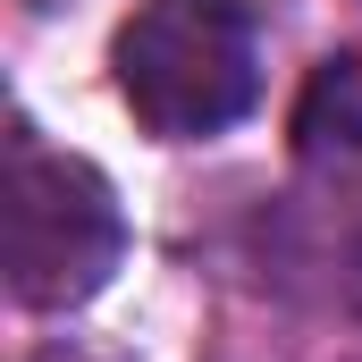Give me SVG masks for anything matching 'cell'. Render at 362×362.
I'll use <instances>...</instances> for the list:
<instances>
[{
  "mask_svg": "<svg viewBox=\"0 0 362 362\" xmlns=\"http://www.w3.org/2000/svg\"><path fill=\"white\" fill-rule=\"evenodd\" d=\"M0 194H8L0 202V270L25 312H76L127 262V211H118L110 177L76 152H51L25 118L8 127Z\"/></svg>",
  "mask_w": 362,
  "mask_h": 362,
  "instance_id": "1",
  "label": "cell"
},
{
  "mask_svg": "<svg viewBox=\"0 0 362 362\" xmlns=\"http://www.w3.org/2000/svg\"><path fill=\"white\" fill-rule=\"evenodd\" d=\"M110 68L160 144H202L262 101V34L245 0H144L118 25Z\"/></svg>",
  "mask_w": 362,
  "mask_h": 362,
  "instance_id": "2",
  "label": "cell"
},
{
  "mask_svg": "<svg viewBox=\"0 0 362 362\" xmlns=\"http://www.w3.org/2000/svg\"><path fill=\"white\" fill-rule=\"evenodd\" d=\"M286 152L295 169L320 185H362V42L354 51H329L303 93H295V118H286Z\"/></svg>",
  "mask_w": 362,
  "mask_h": 362,
  "instance_id": "3",
  "label": "cell"
}]
</instances>
